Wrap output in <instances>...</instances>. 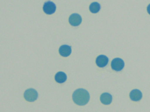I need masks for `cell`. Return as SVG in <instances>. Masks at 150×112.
I'll return each instance as SVG.
<instances>
[{
	"label": "cell",
	"mask_w": 150,
	"mask_h": 112,
	"mask_svg": "<svg viewBox=\"0 0 150 112\" xmlns=\"http://www.w3.org/2000/svg\"><path fill=\"white\" fill-rule=\"evenodd\" d=\"M90 95L86 90L79 89L76 90L73 94L74 101L79 106H84L89 101Z\"/></svg>",
	"instance_id": "1"
},
{
	"label": "cell",
	"mask_w": 150,
	"mask_h": 112,
	"mask_svg": "<svg viewBox=\"0 0 150 112\" xmlns=\"http://www.w3.org/2000/svg\"><path fill=\"white\" fill-rule=\"evenodd\" d=\"M24 96L26 100L32 102L37 100L38 97V93L35 89L30 88L25 91Z\"/></svg>",
	"instance_id": "2"
},
{
	"label": "cell",
	"mask_w": 150,
	"mask_h": 112,
	"mask_svg": "<svg viewBox=\"0 0 150 112\" xmlns=\"http://www.w3.org/2000/svg\"><path fill=\"white\" fill-rule=\"evenodd\" d=\"M124 62L120 58H116L113 59L111 63L112 69L117 71L122 70L124 67Z\"/></svg>",
	"instance_id": "3"
},
{
	"label": "cell",
	"mask_w": 150,
	"mask_h": 112,
	"mask_svg": "<svg viewBox=\"0 0 150 112\" xmlns=\"http://www.w3.org/2000/svg\"><path fill=\"white\" fill-rule=\"evenodd\" d=\"M56 10V6L54 3L51 1H48L43 6V11L45 13L51 15L55 13Z\"/></svg>",
	"instance_id": "4"
},
{
	"label": "cell",
	"mask_w": 150,
	"mask_h": 112,
	"mask_svg": "<svg viewBox=\"0 0 150 112\" xmlns=\"http://www.w3.org/2000/svg\"><path fill=\"white\" fill-rule=\"evenodd\" d=\"M82 19L81 16L78 14H73L69 18V23L72 26L76 27L81 23Z\"/></svg>",
	"instance_id": "5"
},
{
	"label": "cell",
	"mask_w": 150,
	"mask_h": 112,
	"mask_svg": "<svg viewBox=\"0 0 150 112\" xmlns=\"http://www.w3.org/2000/svg\"><path fill=\"white\" fill-rule=\"evenodd\" d=\"M108 63V58L106 56L101 55L96 58V65L100 67H105Z\"/></svg>",
	"instance_id": "6"
},
{
	"label": "cell",
	"mask_w": 150,
	"mask_h": 112,
	"mask_svg": "<svg viewBox=\"0 0 150 112\" xmlns=\"http://www.w3.org/2000/svg\"><path fill=\"white\" fill-rule=\"evenodd\" d=\"M59 52L60 55L62 56H68L71 53V48L68 45H62L59 48Z\"/></svg>",
	"instance_id": "7"
},
{
	"label": "cell",
	"mask_w": 150,
	"mask_h": 112,
	"mask_svg": "<svg viewBox=\"0 0 150 112\" xmlns=\"http://www.w3.org/2000/svg\"><path fill=\"white\" fill-rule=\"evenodd\" d=\"M130 97L133 101H138L142 97V94L140 91L137 89L132 90L130 93Z\"/></svg>",
	"instance_id": "8"
},
{
	"label": "cell",
	"mask_w": 150,
	"mask_h": 112,
	"mask_svg": "<svg viewBox=\"0 0 150 112\" xmlns=\"http://www.w3.org/2000/svg\"><path fill=\"white\" fill-rule=\"evenodd\" d=\"M100 101L104 105H109L112 101V96L108 93H104L100 96Z\"/></svg>",
	"instance_id": "9"
},
{
	"label": "cell",
	"mask_w": 150,
	"mask_h": 112,
	"mask_svg": "<svg viewBox=\"0 0 150 112\" xmlns=\"http://www.w3.org/2000/svg\"><path fill=\"white\" fill-rule=\"evenodd\" d=\"M55 80L59 83H63L65 82L67 77L64 73L59 72L55 75Z\"/></svg>",
	"instance_id": "10"
},
{
	"label": "cell",
	"mask_w": 150,
	"mask_h": 112,
	"mask_svg": "<svg viewBox=\"0 0 150 112\" xmlns=\"http://www.w3.org/2000/svg\"><path fill=\"white\" fill-rule=\"evenodd\" d=\"M100 6L97 2H93L90 5L89 10L91 13H96L100 11Z\"/></svg>",
	"instance_id": "11"
},
{
	"label": "cell",
	"mask_w": 150,
	"mask_h": 112,
	"mask_svg": "<svg viewBox=\"0 0 150 112\" xmlns=\"http://www.w3.org/2000/svg\"><path fill=\"white\" fill-rule=\"evenodd\" d=\"M147 11L148 12V13L150 15V4L149 5L147 8Z\"/></svg>",
	"instance_id": "12"
}]
</instances>
